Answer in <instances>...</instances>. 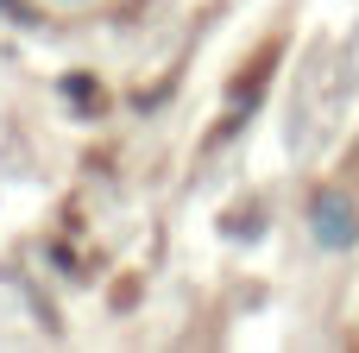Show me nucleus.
Instances as JSON below:
<instances>
[{"instance_id":"nucleus-1","label":"nucleus","mask_w":359,"mask_h":353,"mask_svg":"<svg viewBox=\"0 0 359 353\" xmlns=\"http://www.w3.org/2000/svg\"><path fill=\"white\" fill-rule=\"evenodd\" d=\"M316 215H322V240H353V215L341 221V202H322Z\"/></svg>"},{"instance_id":"nucleus-2","label":"nucleus","mask_w":359,"mask_h":353,"mask_svg":"<svg viewBox=\"0 0 359 353\" xmlns=\"http://www.w3.org/2000/svg\"><path fill=\"white\" fill-rule=\"evenodd\" d=\"M63 88H69V101H82V107H101V88H95L88 76H69Z\"/></svg>"}]
</instances>
